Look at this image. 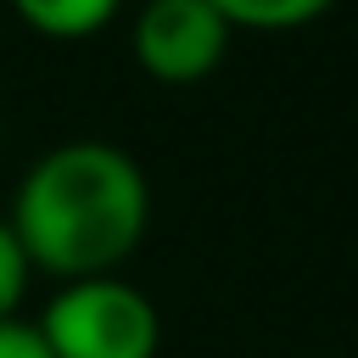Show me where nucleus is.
Returning <instances> with one entry per match:
<instances>
[{"instance_id":"7ed1b4c3","label":"nucleus","mask_w":358,"mask_h":358,"mask_svg":"<svg viewBox=\"0 0 358 358\" xmlns=\"http://www.w3.org/2000/svg\"><path fill=\"white\" fill-rule=\"evenodd\" d=\"M229 34L235 28L218 17L213 0H145L134 11L129 50L157 84H201L224 62Z\"/></svg>"},{"instance_id":"423d86ee","label":"nucleus","mask_w":358,"mask_h":358,"mask_svg":"<svg viewBox=\"0 0 358 358\" xmlns=\"http://www.w3.org/2000/svg\"><path fill=\"white\" fill-rule=\"evenodd\" d=\"M28 274H34L28 252H22V241L11 235V224L0 218V324L22 319L17 308H22V296H28Z\"/></svg>"},{"instance_id":"f257e3e1","label":"nucleus","mask_w":358,"mask_h":358,"mask_svg":"<svg viewBox=\"0 0 358 358\" xmlns=\"http://www.w3.org/2000/svg\"><path fill=\"white\" fill-rule=\"evenodd\" d=\"M11 235L50 280L117 274L151 224V185L140 162L106 140L50 145L11 196Z\"/></svg>"},{"instance_id":"f03ea898","label":"nucleus","mask_w":358,"mask_h":358,"mask_svg":"<svg viewBox=\"0 0 358 358\" xmlns=\"http://www.w3.org/2000/svg\"><path fill=\"white\" fill-rule=\"evenodd\" d=\"M34 330L50 347V358H157L162 352V313L123 274L67 280L45 302Z\"/></svg>"},{"instance_id":"0eeeda50","label":"nucleus","mask_w":358,"mask_h":358,"mask_svg":"<svg viewBox=\"0 0 358 358\" xmlns=\"http://www.w3.org/2000/svg\"><path fill=\"white\" fill-rule=\"evenodd\" d=\"M0 358H50V347L39 341L34 324L11 319V324H0Z\"/></svg>"},{"instance_id":"20e7f679","label":"nucleus","mask_w":358,"mask_h":358,"mask_svg":"<svg viewBox=\"0 0 358 358\" xmlns=\"http://www.w3.org/2000/svg\"><path fill=\"white\" fill-rule=\"evenodd\" d=\"M123 0H11V11L45 39H90L117 17Z\"/></svg>"},{"instance_id":"39448f33","label":"nucleus","mask_w":358,"mask_h":358,"mask_svg":"<svg viewBox=\"0 0 358 358\" xmlns=\"http://www.w3.org/2000/svg\"><path fill=\"white\" fill-rule=\"evenodd\" d=\"M218 17L229 28H252V34H285V28H308L319 22L336 0H213Z\"/></svg>"}]
</instances>
